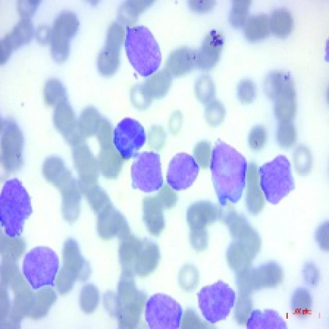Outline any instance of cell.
Segmentation results:
<instances>
[{"mask_svg":"<svg viewBox=\"0 0 329 329\" xmlns=\"http://www.w3.org/2000/svg\"><path fill=\"white\" fill-rule=\"evenodd\" d=\"M210 167L220 204L237 202L246 185L247 164L245 158L233 148L218 140L212 150Z\"/></svg>","mask_w":329,"mask_h":329,"instance_id":"6da1fadb","label":"cell"},{"mask_svg":"<svg viewBox=\"0 0 329 329\" xmlns=\"http://www.w3.org/2000/svg\"><path fill=\"white\" fill-rule=\"evenodd\" d=\"M0 208L1 224L6 234L11 237L17 236L32 212L29 195L18 179H11L5 183Z\"/></svg>","mask_w":329,"mask_h":329,"instance_id":"7a4b0ae2","label":"cell"},{"mask_svg":"<svg viewBox=\"0 0 329 329\" xmlns=\"http://www.w3.org/2000/svg\"><path fill=\"white\" fill-rule=\"evenodd\" d=\"M125 49L134 68L147 77L158 68L161 54L159 45L150 30L143 26L127 28Z\"/></svg>","mask_w":329,"mask_h":329,"instance_id":"3957f363","label":"cell"},{"mask_svg":"<svg viewBox=\"0 0 329 329\" xmlns=\"http://www.w3.org/2000/svg\"><path fill=\"white\" fill-rule=\"evenodd\" d=\"M145 299V295L136 285L134 274L123 271L118 285L114 315L118 320L120 327L130 329L137 327Z\"/></svg>","mask_w":329,"mask_h":329,"instance_id":"277c9868","label":"cell"},{"mask_svg":"<svg viewBox=\"0 0 329 329\" xmlns=\"http://www.w3.org/2000/svg\"><path fill=\"white\" fill-rule=\"evenodd\" d=\"M260 182L266 198L278 203L295 187L290 163L283 156H279L259 168Z\"/></svg>","mask_w":329,"mask_h":329,"instance_id":"5b68a950","label":"cell"},{"mask_svg":"<svg viewBox=\"0 0 329 329\" xmlns=\"http://www.w3.org/2000/svg\"><path fill=\"white\" fill-rule=\"evenodd\" d=\"M198 298L204 317L215 323L229 315L235 302V295L227 284L219 281L203 287L198 294Z\"/></svg>","mask_w":329,"mask_h":329,"instance_id":"8992f818","label":"cell"},{"mask_svg":"<svg viewBox=\"0 0 329 329\" xmlns=\"http://www.w3.org/2000/svg\"><path fill=\"white\" fill-rule=\"evenodd\" d=\"M59 266L56 253L45 247L31 250L25 257L23 272L31 286L34 289L52 285Z\"/></svg>","mask_w":329,"mask_h":329,"instance_id":"52a82bcc","label":"cell"},{"mask_svg":"<svg viewBox=\"0 0 329 329\" xmlns=\"http://www.w3.org/2000/svg\"><path fill=\"white\" fill-rule=\"evenodd\" d=\"M145 316L151 328H176L180 324L182 308L171 297L157 294L148 300Z\"/></svg>","mask_w":329,"mask_h":329,"instance_id":"ba28073f","label":"cell"},{"mask_svg":"<svg viewBox=\"0 0 329 329\" xmlns=\"http://www.w3.org/2000/svg\"><path fill=\"white\" fill-rule=\"evenodd\" d=\"M131 175L133 187L150 192L162 186L160 156L152 152H144L136 156L132 166Z\"/></svg>","mask_w":329,"mask_h":329,"instance_id":"9c48e42d","label":"cell"},{"mask_svg":"<svg viewBox=\"0 0 329 329\" xmlns=\"http://www.w3.org/2000/svg\"><path fill=\"white\" fill-rule=\"evenodd\" d=\"M79 25L75 13L70 10H62L54 19L50 39V51L57 62L65 61L70 49V40L75 35Z\"/></svg>","mask_w":329,"mask_h":329,"instance_id":"30bf717a","label":"cell"},{"mask_svg":"<svg viewBox=\"0 0 329 329\" xmlns=\"http://www.w3.org/2000/svg\"><path fill=\"white\" fill-rule=\"evenodd\" d=\"M217 207L207 200H200L191 205L187 211V220L191 230L193 246L203 249L207 243L206 227L215 221L219 211Z\"/></svg>","mask_w":329,"mask_h":329,"instance_id":"8fae6325","label":"cell"},{"mask_svg":"<svg viewBox=\"0 0 329 329\" xmlns=\"http://www.w3.org/2000/svg\"><path fill=\"white\" fill-rule=\"evenodd\" d=\"M113 141L115 148L124 158L135 157L145 141L144 129L136 120L125 118L115 129Z\"/></svg>","mask_w":329,"mask_h":329,"instance_id":"7c38bea8","label":"cell"},{"mask_svg":"<svg viewBox=\"0 0 329 329\" xmlns=\"http://www.w3.org/2000/svg\"><path fill=\"white\" fill-rule=\"evenodd\" d=\"M124 35V29L120 24L114 22L109 25L104 46L97 58L98 68L102 74H112L118 67Z\"/></svg>","mask_w":329,"mask_h":329,"instance_id":"4fadbf2b","label":"cell"},{"mask_svg":"<svg viewBox=\"0 0 329 329\" xmlns=\"http://www.w3.org/2000/svg\"><path fill=\"white\" fill-rule=\"evenodd\" d=\"M198 172L199 166L193 156L186 153H179L170 161L167 180L173 189L185 190L193 184Z\"/></svg>","mask_w":329,"mask_h":329,"instance_id":"5bb4252c","label":"cell"},{"mask_svg":"<svg viewBox=\"0 0 329 329\" xmlns=\"http://www.w3.org/2000/svg\"><path fill=\"white\" fill-rule=\"evenodd\" d=\"M246 276L247 289L250 290L274 288L278 286L284 277L281 265L276 261H268L249 271Z\"/></svg>","mask_w":329,"mask_h":329,"instance_id":"9a60e30c","label":"cell"},{"mask_svg":"<svg viewBox=\"0 0 329 329\" xmlns=\"http://www.w3.org/2000/svg\"><path fill=\"white\" fill-rule=\"evenodd\" d=\"M33 33L31 21L29 18L22 17L0 40V63H5L14 50L28 43Z\"/></svg>","mask_w":329,"mask_h":329,"instance_id":"2e32d148","label":"cell"},{"mask_svg":"<svg viewBox=\"0 0 329 329\" xmlns=\"http://www.w3.org/2000/svg\"><path fill=\"white\" fill-rule=\"evenodd\" d=\"M224 42V36L221 31L216 29L210 30L196 50V66L202 70L213 68L220 58Z\"/></svg>","mask_w":329,"mask_h":329,"instance_id":"e0dca14e","label":"cell"},{"mask_svg":"<svg viewBox=\"0 0 329 329\" xmlns=\"http://www.w3.org/2000/svg\"><path fill=\"white\" fill-rule=\"evenodd\" d=\"M245 184L247 209L251 213L258 214L264 209L265 199L260 186L259 168L254 162H250L247 166Z\"/></svg>","mask_w":329,"mask_h":329,"instance_id":"ac0fdd59","label":"cell"},{"mask_svg":"<svg viewBox=\"0 0 329 329\" xmlns=\"http://www.w3.org/2000/svg\"><path fill=\"white\" fill-rule=\"evenodd\" d=\"M231 235L234 240L247 243L261 249V240L258 232L248 222L246 218L234 211H230L225 216Z\"/></svg>","mask_w":329,"mask_h":329,"instance_id":"d6986e66","label":"cell"},{"mask_svg":"<svg viewBox=\"0 0 329 329\" xmlns=\"http://www.w3.org/2000/svg\"><path fill=\"white\" fill-rule=\"evenodd\" d=\"M273 100V113L278 121L293 122L297 111V92L294 81L287 84Z\"/></svg>","mask_w":329,"mask_h":329,"instance_id":"ffe728a7","label":"cell"},{"mask_svg":"<svg viewBox=\"0 0 329 329\" xmlns=\"http://www.w3.org/2000/svg\"><path fill=\"white\" fill-rule=\"evenodd\" d=\"M166 66V69L173 76L190 72L196 66V50L188 47L175 49L168 57Z\"/></svg>","mask_w":329,"mask_h":329,"instance_id":"44dd1931","label":"cell"},{"mask_svg":"<svg viewBox=\"0 0 329 329\" xmlns=\"http://www.w3.org/2000/svg\"><path fill=\"white\" fill-rule=\"evenodd\" d=\"M159 259L157 245L148 240H143L141 250L133 267V273L140 276L148 275L156 267Z\"/></svg>","mask_w":329,"mask_h":329,"instance_id":"7402d4cb","label":"cell"},{"mask_svg":"<svg viewBox=\"0 0 329 329\" xmlns=\"http://www.w3.org/2000/svg\"><path fill=\"white\" fill-rule=\"evenodd\" d=\"M164 206L157 196L147 198L144 202L143 217L149 231L159 234L164 226L163 209Z\"/></svg>","mask_w":329,"mask_h":329,"instance_id":"603a6c76","label":"cell"},{"mask_svg":"<svg viewBox=\"0 0 329 329\" xmlns=\"http://www.w3.org/2000/svg\"><path fill=\"white\" fill-rule=\"evenodd\" d=\"M129 228L124 217L117 211L111 210L102 214L99 219L98 231L104 237L116 235H124L129 232Z\"/></svg>","mask_w":329,"mask_h":329,"instance_id":"cb8c5ba5","label":"cell"},{"mask_svg":"<svg viewBox=\"0 0 329 329\" xmlns=\"http://www.w3.org/2000/svg\"><path fill=\"white\" fill-rule=\"evenodd\" d=\"M65 270L72 274L75 278L85 280L90 273L88 263L81 255L77 244L70 241L65 251Z\"/></svg>","mask_w":329,"mask_h":329,"instance_id":"d4e9b609","label":"cell"},{"mask_svg":"<svg viewBox=\"0 0 329 329\" xmlns=\"http://www.w3.org/2000/svg\"><path fill=\"white\" fill-rule=\"evenodd\" d=\"M260 250L240 240H234L227 252V259L234 269H242L249 264Z\"/></svg>","mask_w":329,"mask_h":329,"instance_id":"484cf974","label":"cell"},{"mask_svg":"<svg viewBox=\"0 0 329 329\" xmlns=\"http://www.w3.org/2000/svg\"><path fill=\"white\" fill-rule=\"evenodd\" d=\"M243 26L245 36L250 41H257L265 38L271 30L269 16L263 12L249 16Z\"/></svg>","mask_w":329,"mask_h":329,"instance_id":"4316f807","label":"cell"},{"mask_svg":"<svg viewBox=\"0 0 329 329\" xmlns=\"http://www.w3.org/2000/svg\"><path fill=\"white\" fill-rule=\"evenodd\" d=\"M248 328H285V320L276 311L272 310H254L247 321Z\"/></svg>","mask_w":329,"mask_h":329,"instance_id":"83f0119b","label":"cell"},{"mask_svg":"<svg viewBox=\"0 0 329 329\" xmlns=\"http://www.w3.org/2000/svg\"><path fill=\"white\" fill-rule=\"evenodd\" d=\"M141 241L133 236H129L124 239L119 248V258L123 271L133 273L135 262L142 247Z\"/></svg>","mask_w":329,"mask_h":329,"instance_id":"f1b7e54d","label":"cell"},{"mask_svg":"<svg viewBox=\"0 0 329 329\" xmlns=\"http://www.w3.org/2000/svg\"><path fill=\"white\" fill-rule=\"evenodd\" d=\"M270 30L280 36H286L291 31L294 21L291 12L286 8L274 9L270 16Z\"/></svg>","mask_w":329,"mask_h":329,"instance_id":"f546056e","label":"cell"},{"mask_svg":"<svg viewBox=\"0 0 329 329\" xmlns=\"http://www.w3.org/2000/svg\"><path fill=\"white\" fill-rule=\"evenodd\" d=\"M293 81L291 74L286 70H272L268 72L264 78V93L268 98L273 100L287 84Z\"/></svg>","mask_w":329,"mask_h":329,"instance_id":"4dcf8cb0","label":"cell"},{"mask_svg":"<svg viewBox=\"0 0 329 329\" xmlns=\"http://www.w3.org/2000/svg\"><path fill=\"white\" fill-rule=\"evenodd\" d=\"M171 82L170 73L166 69L161 70L149 78L144 93L149 99L161 97L168 90Z\"/></svg>","mask_w":329,"mask_h":329,"instance_id":"1f68e13d","label":"cell"},{"mask_svg":"<svg viewBox=\"0 0 329 329\" xmlns=\"http://www.w3.org/2000/svg\"><path fill=\"white\" fill-rule=\"evenodd\" d=\"M313 298L310 291L304 287H299L294 291L290 299V307L292 314L299 318H304L310 313Z\"/></svg>","mask_w":329,"mask_h":329,"instance_id":"d6a6232c","label":"cell"},{"mask_svg":"<svg viewBox=\"0 0 329 329\" xmlns=\"http://www.w3.org/2000/svg\"><path fill=\"white\" fill-rule=\"evenodd\" d=\"M298 130L293 122H278L276 132L278 145L284 149L293 147L298 140Z\"/></svg>","mask_w":329,"mask_h":329,"instance_id":"836d02e7","label":"cell"},{"mask_svg":"<svg viewBox=\"0 0 329 329\" xmlns=\"http://www.w3.org/2000/svg\"><path fill=\"white\" fill-rule=\"evenodd\" d=\"M294 168L297 174L306 175L311 171L313 158L309 148L305 144H300L294 150L293 155Z\"/></svg>","mask_w":329,"mask_h":329,"instance_id":"e575fe53","label":"cell"},{"mask_svg":"<svg viewBox=\"0 0 329 329\" xmlns=\"http://www.w3.org/2000/svg\"><path fill=\"white\" fill-rule=\"evenodd\" d=\"M195 93L198 100L205 105L214 99L215 86L210 76L203 75L197 79L195 84Z\"/></svg>","mask_w":329,"mask_h":329,"instance_id":"d590c367","label":"cell"},{"mask_svg":"<svg viewBox=\"0 0 329 329\" xmlns=\"http://www.w3.org/2000/svg\"><path fill=\"white\" fill-rule=\"evenodd\" d=\"M251 1L234 0L228 14L230 23L235 27L243 26L247 19Z\"/></svg>","mask_w":329,"mask_h":329,"instance_id":"8d00e7d4","label":"cell"},{"mask_svg":"<svg viewBox=\"0 0 329 329\" xmlns=\"http://www.w3.org/2000/svg\"><path fill=\"white\" fill-rule=\"evenodd\" d=\"M226 108L220 101L214 99L206 104L204 117L207 123L213 127L221 125L224 121Z\"/></svg>","mask_w":329,"mask_h":329,"instance_id":"74e56055","label":"cell"},{"mask_svg":"<svg viewBox=\"0 0 329 329\" xmlns=\"http://www.w3.org/2000/svg\"><path fill=\"white\" fill-rule=\"evenodd\" d=\"M268 133L266 127L263 124H257L249 130L248 136V145L253 151L262 150L267 143Z\"/></svg>","mask_w":329,"mask_h":329,"instance_id":"f35d334b","label":"cell"},{"mask_svg":"<svg viewBox=\"0 0 329 329\" xmlns=\"http://www.w3.org/2000/svg\"><path fill=\"white\" fill-rule=\"evenodd\" d=\"M44 98L49 104L66 100L65 90L62 84L56 79L48 80L44 88Z\"/></svg>","mask_w":329,"mask_h":329,"instance_id":"ab89813d","label":"cell"},{"mask_svg":"<svg viewBox=\"0 0 329 329\" xmlns=\"http://www.w3.org/2000/svg\"><path fill=\"white\" fill-rule=\"evenodd\" d=\"M99 300V292L93 284L84 286L80 295V305L82 309L86 313H90L96 308Z\"/></svg>","mask_w":329,"mask_h":329,"instance_id":"60d3db41","label":"cell"},{"mask_svg":"<svg viewBox=\"0 0 329 329\" xmlns=\"http://www.w3.org/2000/svg\"><path fill=\"white\" fill-rule=\"evenodd\" d=\"M236 94L241 102L244 104L252 103L255 99L257 94L255 83L249 78L242 79L237 84Z\"/></svg>","mask_w":329,"mask_h":329,"instance_id":"b9f144b4","label":"cell"},{"mask_svg":"<svg viewBox=\"0 0 329 329\" xmlns=\"http://www.w3.org/2000/svg\"><path fill=\"white\" fill-rule=\"evenodd\" d=\"M212 150L211 143L206 140L198 142L193 150L194 158L199 167L207 169L210 166Z\"/></svg>","mask_w":329,"mask_h":329,"instance_id":"7bdbcfd3","label":"cell"},{"mask_svg":"<svg viewBox=\"0 0 329 329\" xmlns=\"http://www.w3.org/2000/svg\"><path fill=\"white\" fill-rule=\"evenodd\" d=\"M40 1L19 0L17 1V10L22 17L29 18L34 12Z\"/></svg>","mask_w":329,"mask_h":329,"instance_id":"ee69618b","label":"cell"},{"mask_svg":"<svg viewBox=\"0 0 329 329\" xmlns=\"http://www.w3.org/2000/svg\"><path fill=\"white\" fill-rule=\"evenodd\" d=\"M315 239L319 246L323 250L328 249V223L324 222L317 228L315 232Z\"/></svg>","mask_w":329,"mask_h":329,"instance_id":"f6af8a7d","label":"cell"},{"mask_svg":"<svg viewBox=\"0 0 329 329\" xmlns=\"http://www.w3.org/2000/svg\"><path fill=\"white\" fill-rule=\"evenodd\" d=\"M303 273L304 279L307 284L314 286L318 283L320 273L315 264L310 262L306 263L303 268Z\"/></svg>","mask_w":329,"mask_h":329,"instance_id":"bcb514c9","label":"cell"},{"mask_svg":"<svg viewBox=\"0 0 329 329\" xmlns=\"http://www.w3.org/2000/svg\"><path fill=\"white\" fill-rule=\"evenodd\" d=\"M157 196L162 203L165 208H169L173 206L176 202L175 194L172 190L168 187L163 188Z\"/></svg>","mask_w":329,"mask_h":329,"instance_id":"7dc6e473","label":"cell"},{"mask_svg":"<svg viewBox=\"0 0 329 329\" xmlns=\"http://www.w3.org/2000/svg\"><path fill=\"white\" fill-rule=\"evenodd\" d=\"M51 31V28L48 25H39L35 32L36 40L41 43H46L50 41Z\"/></svg>","mask_w":329,"mask_h":329,"instance_id":"c3c4849f","label":"cell"},{"mask_svg":"<svg viewBox=\"0 0 329 329\" xmlns=\"http://www.w3.org/2000/svg\"><path fill=\"white\" fill-rule=\"evenodd\" d=\"M192 9L198 12L206 11L211 9L216 3L215 1H189Z\"/></svg>","mask_w":329,"mask_h":329,"instance_id":"681fc988","label":"cell"}]
</instances>
